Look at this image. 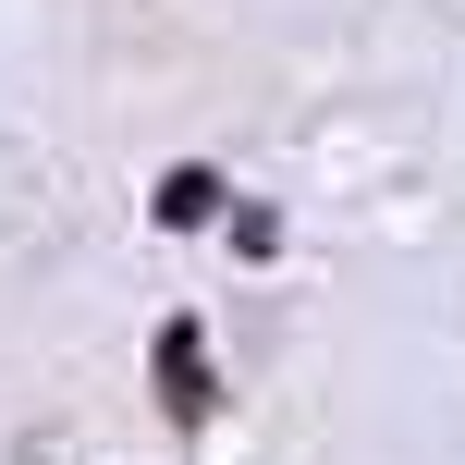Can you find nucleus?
I'll use <instances>...</instances> for the list:
<instances>
[{
    "instance_id": "f257e3e1",
    "label": "nucleus",
    "mask_w": 465,
    "mask_h": 465,
    "mask_svg": "<svg viewBox=\"0 0 465 465\" xmlns=\"http://www.w3.org/2000/svg\"><path fill=\"white\" fill-rule=\"evenodd\" d=\"M160 404H172L184 429L221 404V392H209V331H196V319H172V331H160Z\"/></svg>"
},
{
    "instance_id": "f03ea898",
    "label": "nucleus",
    "mask_w": 465,
    "mask_h": 465,
    "mask_svg": "<svg viewBox=\"0 0 465 465\" xmlns=\"http://www.w3.org/2000/svg\"><path fill=\"white\" fill-rule=\"evenodd\" d=\"M160 221H172V232L221 221V172H196V160H184V172H160Z\"/></svg>"
}]
</instances>
